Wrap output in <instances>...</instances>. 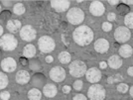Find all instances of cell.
Instances as JSON below:
<instances>
[{
    "label": "cell",
    "mask_w": 133,
    "mask_h": 100,
    "mask_svg": "<svg viewBox=\"0 0 133 100\" xmlns=\"http://www.w3.org/2000/svg\"><path fill=\"white\" fill-rule=\"evenodd\" d=\"M107 65L111 67V68H113V69H117V68H119V67L122 66V60L121 58L119 56H116V55H113V56H111L109 59H108V61H107Z\"/></svg>",
    "instance_id": "9a60e30c"
},
{
    "label": "cell",
    "mask_w": 133,
    "mask_h": 100,
    "mask_svg": "<svg viewBox=\"0 0 133 100\" xmlns=\"http://www.w3.org/2000/svg\"><path fill=\"white\" fill-rule=\"evenodd\" d=\"M133 54V49L131 48V46L129 45H122L119 49V56L122 58H129Z\"/></svg>",
    "instance_id": "ac0fdd59"
},
{
    "label": "cell",
    "mask_w": 133,
    "mask_h": 100,
    "mask_svg": "<svg viewBox=\"0 0 133 100\" xmlns=\"http://www.w3.org/2000/svg\"><path fill=\"white\" fill-rule=\"evenodd\" d=\"M69 69H70L71 75L75 76V77H81V76L84 75L88 72L85 63L81 61H74L70 65Z\"/></svg>",
    "instance_id": "277c9868"
},
{
    "label": "cell",
    "mask_w": 133,
    "mask_h": 100,
    "mask_svg": "<svg viewBox=\"0 0 133 100\" xmlns=\"http://www.w3.org/2000/svg\"><path fill=\"white\" fill-rule=\"evenodd\" d=\"M2 4L5 6H11L12 5V2L11 1H2Z\"/></svg>",
    "instance_id": "d590c367"
},
{
    "label": "cell",
    "mask_w": 133,
    "mask_h": 100,
    "mask_svg": "<svg viewBox=\"0 0 133 100\" xmlns=\"http://www.w3.org/2000/svg\"><path fill=\"white\" fill-rule=\"evenodd\" d=\"M89 11L94 16H101L105 11V7L100 1H94L89 5Z\"/></svg>",
    "instance_id": "8fae6325"
},
{
    "label": "cell",
    "mask_w": 133,
    "mask_h": 100,
    "mask_svg": "<svg viewBox=\"0 0 133 100\" xmlns=\"http://www.w3.org/2000/svg\"><path fill=\"white\" fill-rule=\"evenodd\" d=\"M114 77V81H119V80H122L123 77H122V75H119V74H117L115 76H113Z\"/></svg>",
    "instance_id": "e575fe53"
},
{
    "label": "cell",
    "mask_w": 133,
    "mask_h": 100,
    "mask_svg": "<svg viewBox=\"0 0 133 100\" xmlns=\"http://www.w3.org/2000/svg\"><path fill=\"white\" fill-rule=\"evenodd\" d=\"M8 84V77L4 72L0 73V88L4 89Z\"/></svg>",
    "instance_id": "d4e9b609"
},
{
    "label": "cell",
    "mask_w": 133,
    "mask_h": 100,
    "mask_svg": "<svg viewBox=\"0 0 133 100\" xmlns=\"http://www.w3.org/2000/svg\"><path fill=\"white\" fill-rule=\"evenodd\" d=\"M129 92H130V95H131V96L133 97V85L131 86V87H130V90H129Z\"/></svg>",
    "instance_id": "60d3db41"
},
{
    "label": "cell",
    "mask_w": 133,
    "mask_h": 100,
    "mask_svg": "<svg viewBox=\"0 0 133 100\" xmlns=\"http://www.w3.org/2000/svg\"><path fill=\"white\" fill-rule=\"evenodd\" d=\"M127 73H128V75H130V76H133V67H128Z\"/></svg>",
    "instance_id": "836d02e7"
},
{
    "label": "cell",
    "mask_w": 133,
    "mask_h": 100,
    "mask_svg": "<svg viewBox=\"0 0 133 100\" xmlns=\"http://www.w3.org/2000/svg\"><path fill=\"white\" fill-rule=\"evenodd\" d=\"M54 61V59H53V56H48L47 58H46V61L47 62H52V61Z\"/></svg>",
    "instance_id": "8d00e7d4"
},
{
    "label": "cell",
    "mask_w": 133,
    "mask_h": 100,
    "mask_svg": "<svg viewBox=\"0 0 133 100\" xmlns=\"http://www.w3.org/2000/svg\"><path fill=\"white\" fill-rule=\"evenodd\" d=\"M0 97H1V99L2 100H8L9 99V97H10V93H9L8 91H3V92H1Z\"/></svg>",
    "instance_id": "f546056e"
},
{
    "label": "cell",
    "mask_w": 133,
    "mask_h": 100,
    "mask_svg": "<svg viewBox=\"0 0 133 100\" xmlns=\"http://www.w3.org/2000/svg\"><path fill=\"white\" fill-rule=\"evenodd\" d=\"M23 55L25 58H33L36 55V48L31 44L25 46V48L23 50Z\"/></svg>",
    "instance_id": "ffe728a7"
},
{
    "label": "cell",
    "mask_w": 133,
    "mask_h": 100,
    "mask_svg": "<svg viewBox=\"0 0 133 100\" xmlns=\"http://www.w3.org/2000/svg\"><path fill=\"white\" fill-rule=\"evenodd\" d=\"M88 95L90 100H103L105 98V89L100 84H92L88 90Z\"/></svg>",
    "instance_id": "3957f363"
},
{
    "label": "cell",
    "mask_w": 133,
    "mask_h": 100,
    "mask_svg": "<svg viewBox=\"0 0 133 100\" xmlns=\"http://www.w3.org/2000/svg\"><path fill=\"white\" fill-rule=\"evenodd\" d=\"M50 77L56 82H61L66 78V72L61 67H55L50 70Z\"/></svg>",
    "instance_id": "9c48e42d"
},
{
    "label": "cell",
    "mask_w": 133,
    "mask_h": 100,
    "mask_svg": "<svg viewBox=\"0 0 133 100\" xmlns=\"http://www.w3.org/2000/svg\"><path fill=\"white\" fill-rule=\"evenodd\" d=\"M72 100H88L87 96H84L83 94H77L75 95V97L72 98Z\"/></svg>",
    "instance_id": "4dcf8cb0"
},
{
    "label": "cell",
    "mask_w": 133,
    "mask_h": 100,
    "mask_svg": "<svg viewBox=\"0 0 133 100\" xmlns=\"http://www.w3.org/2000/svg\"><path fill=\"white\" fill-rule=\"evenodd\" d=\"M30 80V74L26 70H19L16 74V82L19 84H25Z\"/></svg>",
    "instance_id": "2e32d148"
},
{
    "label": "cell",
    "mask_w": 133,
    "mask_h": 100,
    "mask_svg": "<svg viewBox=\"0 0 133 100\" xmlns=\"http://www.w3.org/2000/svg\"><path fill=\"white\" fill-rule=\"evenodd\" d=\"M108 3H109L110 5H117V4H119V1H112V0H109Z\"/></svg>",
    "instance_id": "74e56055"
},
{
    "label": "cell",
    "mask_w": 133,
    "mask_h": 100,
    "mask_svg": "<svg viewBox=\"0 0 133 100\" xmlns=\"http://www.w3.org/2000/svg\"><path fill=\"white\" fill-rule=\"evenodd\" d=\"M42 97V93L39 89L32 88L28 92V98L30 100H40Z\"/></svg>",
    "instance_id": "44dd1931"
},
{
    "label": "cell",
    "mask_w": 133,
    "mask_h": 100,
    "mask_svg": "<svg viewBox=\"0 0 133 100\" xmlns=\"http://www.w3.org/2000/svg\"><path fill=\"white\" fill-rule=\"evenodd\" d=\"M117 90L120 92V93H125L128 91V85L125 83H120L117 85Z\"/></svg>",
    "instance_id": "484cf974"
},
{
    "label": "cell",
    "mask_w": 133,
    "mask_h": 100,
    "mask_svg": "<svg viewBox=\"0 0 133 100\" xmlns=\"http://www.w3.org/2000/svg\"><path fill=\"white\" fill-rule=\"evenodd\" d=\"M0 46L4 51H13L17 48L18 42L12 34H5L1 38Z\"/></svg>",
    "instance_id": "5b68a950"
},
{
    "label": "cell",
    "mask_w": 133,
    "mask_h": 100,
    "mask_svg": "<svg viewBox=\"0 0 133 100\" xmlns=\"http://www.w3.org/2000/svg\"><path fill=\"white\" fill-rule=\"evenodd\" d=\"M66 18H68L69 22L71 23V24H72V25H78V24L83 23V21L84 20V13H83V11L81 8L72 7L68 12Z\"/></svg>",
    "instance_id": "7a4b0ae2"
},
{
    "label": "cell",
    "mask_w": 133,
    "mask_h": 100,
    "mask_svg": "<svg viewBox=\"0 0 133 100\" xmlns=\"http://www.w3.org/2000/svg\"><path fill=\"white\" fill-rule=\"evenodd\" d=\"M31 65H30V67H31V69H33V70H38L40 68V63L38 61H31L30 62Z\"/></svg>",
    "instance_id": "83f0119b"
},
{
    "label": "cell",
    "mask_w": 133,
    "mask_h": 100,
    "mask_svg": "<svg viewBox=\"0 0 133 100\" xmlns=\"http://www.w3.org/2000/svg\"><path fill=\"white\" fill-rule=\"evenodd\" d=\"M0 35H3V27H0Z\"/></svg>",
    "instance_id": "7bdbcfd3"
},
{
    "label": "cell",
    "mask_w": 133,
    "mask_h": 100,
    "mask_svg": "<svg viewBox=\"0 0 133 100\" xmlns=\"http://www.w3.org/2000/svg\"><path fill=\"white\" fill-rule=\"evenodd\" d=\"M107 81H108V83H111V82L113 83V82H114V77H108V80H107Z\"/></svg>",
    "instance_id": "ab89813d"
},
{
    "label": "cell",
    "mask_w": 133,
    "mask_h": 100,
    "mask_svg": "<svg viewBox=\"0 0 133 100\" xmlns=\"http://www.w3.org/2000/svg\"><path fill=\"white\" fill-rule=\"evenodd\" d=\"M85 77L88 79V81L95 84L96 82H98L101 78V72L96 67H91L87 72Z\"/></svg>",
    "instance_id": "30bf717a"
},
{
    "label": "cell",
    "mask_w": 133,
    "mask_h": 100,
    "mask_svg": "<svg viewBox=\"0 0 133 100\" xmlns=\"http://www.w3.org/2000/svg\"><path fill=\"white\" fill-rule=\"evenodd\" d=\"M124 24L125 27H127L128 29H133V12L126 14L124 18Z\"/></svg>",
    "instance_id": "7402d4cb"
},
{
    "label": "cell",
    "mask_w": 133,
    "mask_h": 100,
    "mask_svg": "<svg viewBox=\"0 0 133 100\" xmlns=\"http://www.w3.org/2000/svg\"><path fill=\"white\" fill-rule=\"evenodd\" d=\"M71 55L68 52H62L59 55V61H61L62 63H69L71 61Z\"/></svg>",
    "instance_id": "603a6c76"
},
{
    "label": "cell",
    "mask_w": 133,
    "mask_h": 100,
    "mask_svg": "<svg viewBox=\"0 0 133 100\" xmlns=\"http://www.w3.org/2000/svg\"><path fill=\"white\" fill-rule=\"evenodd\" d=\"M57 92H58V89L56 87L54 84L52 83H49V84H46L44 86V88H43V93H44L45 96H47V97H55L56 95H57Z\"/></svg>",
    "instance_id": "e0dca14e"
},
{
    "label": "cell",
    "mask_w": 133,
    "mask_h": 100,
    "mask_svg": "<svg viewBox=\"0 0 133 100\" xmlns=\"http://www.w3.org/2000/svg\"><path fill=\"white\" fill-rule=\"evenodd\" d=\"M71 86H69V85H65V86H63V92H65V93H69L70 91H71Z\"/></svg>",
    "instance_id": "d6a6232c"
},
{
    "label": "cell",
    "mask_w": 133,
    "mask_h": 100,
    "mask_svg": "<svg viewBox=\"0 0 133 100\" xmlns=\"http://www.w3.org/2000/svg\"><path fill=\"white\" fill-rule=\"evenodd\" d=\"M16 61L12 58H6L1 61V68L3 72H12L16 69Z\"/></svg>",
    "instance_id": "7c38bea8"
},
{
    "label": "cell",
    "mask_w": 133,
    "mask_h": 100,
    "mask_svg": "<svg viewBox=\"0 0 133 100\" xmlns=\"http://www.w3.org/2000/svg\"><path fill=\"white\" fill-rule=\"evenodd\" d=\"M36 30L30 26V25H26L21 28L20 30V37L23 41H26V42H31L36 38Z\"/></svg>",
    "instance_id": "ba28073f"
},
{
    "label": "cell",
    "mask_w": 133,
    "mask_h": 100,
    "mask_svg": "<svg viewBox=\"0 0 133 100\" xmlns=\"http://www.w3.org/2000/svg\"><path fill=\"white\" fill-rule=\"evenodd\" d=\"M106 63H107V62H105V61H101V62H100V67H102V68L104 67V68H105L106 66H107Z\"/></svg>",
    "instance_id": "f35d334b"
},
{
    "label": "cell",
    "mask_w": 133,
    "mask_h": 100,
    "mask_svg": "<svg viewBox=\"0 0 133 100\" xmlns=\"http://www.w3.org/2000/svg\"><path fill=\"white\" fill-rule=\"evenodd\" d=\"M13 12L16 15H22L23 13L25 12V7H24L22 3H17L13 7Z\"/></svg>",
    "instance_id": "cb8c5ba5"
},
{
    "label": "cell",
    "mask_w": 133,
    "mask_h": 100,
    "mask_svg": "<svg viewBox=\"0 0 133 100\" xmlns=\"http://www.w3.org/2000/svg\"><path fill=\"white\" fill-rule=\"evenodd\" d=\"M6 28L9 32L15 33L18 29L21 28V22L18 20H9L6 24Z\"/></svg>",
    "instance_id": "d6986e66"
},
{
    "label": "cell",
    "mask_w": 133,
    "mask_h": 100,
    "mask_svg": "<svg viewBox=\"0 0 133 100\" xmlns=\"http://www.w3.org/2000/svg\"><path fill=\"white\" fill-rule=\"evenodd\" d=\"M83 81L82 80H76L75 82H74V88L76 89V90H81V89L83 88Z\"/></svg>",
    "instance_id": "f1b7e54d"
},
{
    "label": "cell",
    "mask_w": 133,
    "mask_h": 100,
    "mask_svg": "<svg viewBox=\"0 0 133 100\" xmlns=\"http://www.w3.org/2000/svg\"><path fill=\"white\" fill-rule=\"evenodd\" d=\"M111 29H112V24H110L109 22L102 23V30L104 32H109Z\"/></svg>",
    "instance_id": "4316f807"
},
{
    "label": "cell",
    "mask_w": 133,
    "mask_h": 100,
    "mask_svg": "<svg viewBox=\"0 0 133 100\" xmlns=\"http://www.w3.org/2000/svg\"><path fill=\"white\" fill-rule=\"evenodd\" d=\"M39 49L42 53H51L55 49V41L49 36H43L39 39L38 42Z\"/></svg>",
    "instance_id": "8992f818"
},
{
    "label": "cell",
    "mask_w": 133,
    "mask_h": 100,
    "mask_svg": "<svg viewBox=\"0 0 133 100\" xmlns=\"http://www.w3.org/2000/svg\"><path fill=\"white\" fill-rule=\"evenodd\" d=\"M114 38L119 43H126L128 40H130V38H131V32L129 31V29L127 27L120 26L115 30Z\"/></svg>",
    "instance_id": "52a82bcc"
},
{
    "label": "cell",
    "mask_w": 133,
    "mask_h": 100,
    "mask_svg": "<svg viewBox=\"0 0 133 100\" xmlns=\"http://www.w3.org/2000/svg\"><path fill=\"white\" fill-rule=\"evenodd\" d=\"M115 18H116L115 13H109V14L107 15V20H108V21H114Z\"/></svg>",
    "instance_id": "1f68e13d"
},
{
    "label": "cell",
    "mask_w": 133,
    "mask_h": 100,
    "mask_svg": "<svg viewBox=\"0 0 133 100\" xmlns=\"http://www.w3.org/2000/svg\"><path fill=\"white\" fill-rule=\"evenodd\" d=\"M124 3H126L128 5H131V4H133V1H124Z\"/></svg>",
    "instance_id": "b9f144b4"
},
{
    "label": "cell",
    "mask_w": 133,
    "mask_h": 100,
    "mask_svg": "<svg viewBox=\"0 0 133 100\" xmlns=\"http://www.w3.org/2000/svg\"><path fill=\"white\" fill-rule=\"evenodd\" d=\"M109 49V43L107 42V40L105 39H100L96 40L95 43H94V50L96 51L97 53H100V54H103V53H106Z\"/></svg>",
    "instance_id": "5bb4252c"
},
{
    "label": "cell",
    "mask_w": 133,
    "mask_h": 100,
    "mask_svg": "<svg viewBox=\"0 0 133 100\" xmlns=\"http://www.w3.org/2000/svg\"><path fill=\"white\" fill-rule=\"evenodd\" d=\"M72 38L75 42L79 46H87L90 44L94 40V32L89 26H79L74 31Z\"/></svg>",
    "instance_id": "6da1fadb"
},
{
    "label": "cell",
    "mask_w": 133,
    "mask_h": 100,
    "mask_svg": "<svg viewBox=\"0 0 133 100\" xmlns=\"http://www.w3.org/2000/svg\"><path fill=\"white\" fill-rule=\"evenodd\" d=\"M70 1L68 0H55L51 1V6L55 9L57 12H64L70 8Z\"/></svg>",
    "instance_id": "4fadbf2b"
}]
</instances>
